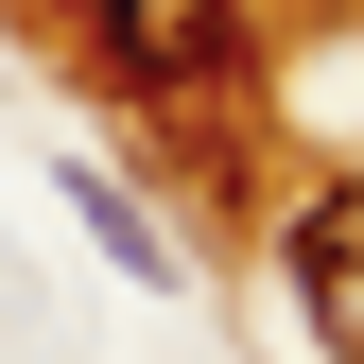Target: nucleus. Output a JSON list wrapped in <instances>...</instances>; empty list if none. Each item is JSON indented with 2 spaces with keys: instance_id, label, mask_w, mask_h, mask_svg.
I'll use <instances>...</instances> for the list:
<instances>
[{
  "instance_id": "f03ea898",
  "label": "nucleus",
  "mask_w": 364,
  "mask_h": 364,
  "mask_svg": "<svg viewBox=\"0 0 364 364\" xmlns=\"http://www.w3.org/2000/svg\"><path fill=\"white\" fill-rule=\"evenodd\" d=\"M87 35H105V70H122V87H225L243 0H87Z\"/></svg>"
},
{
  "instance_id": "f257e3e1",
  "label": "nucleus",
  "mask_w": 364,
  "mask_h": 364,
  "mask_svg": "<svg viewBox=\"0 0 364 364\" xmlns=\"http://www.w3.org/2000/svg\"><path fill=\"white\" fill-rule=\"evenodd\" d=\"M278 260H295V312H312V347H330V364H364V173L295 191Z\"/></svg>"
},
{
  "instance_id": "7ed1b4c3",
  "label": "nucleus",
  "mask_w": 364,
  "mask_h": 364,
  "mask_svg": "<svg viewBox=\"0 0 364 364\" xmlns=\"http://www.w3.org/2000/svg\"><path fill=\"white\" fill-rule=\"evenodd\" d=\"M70 208H87V243H105L122 278H156V295H173V225H156L139 191H122V173H70Z\"/></svg>"
}]
</instances>
